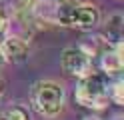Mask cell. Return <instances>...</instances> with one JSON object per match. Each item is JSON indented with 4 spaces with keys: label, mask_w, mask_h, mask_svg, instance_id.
I'll list each match as a JSON object with an SVG mask.
<instances>
[{
    "label": "cell",
    "mask_w": 124,
    "mask_h": 120,
    "mask_svg": "<svg viewBox=\"0 0 124 120\" xmlns=\"http://www.w3.org/2000/svg\"><path fill=\"white\" fill-rule=\"evenodd\" d=\"M32 106L44 116H56L64 106V88L58 82H38L32 88Z\"/></svg>",
    "instance_id": "cell-1"
},
{
    "label": "cell",
    "mask_w": 124,
    "mask_h": 120,
    "mask_svg": "<svg viewBox=\"0 0 124 120\" xmlns=\"http://www.w3.org/2000/svg\"><path fill=\"white\" fill-rule=\"evenodd\" d=\"M74 98L78 104L88 108H100L106 102V90H104V80L98 74H88L82 76V82L76 88Z\"/></svg>",
    "instance_id": "cell-2"
},
{
    "label": "cell",
    "mask_w": 124,
    "mask_h": 120,
    "mask_svg": "<svg viewBox=\"0 0 124 120\" xmlns=\"http://www.w3.org/2000/svg\"><path fill=\"white\" fill-rule=\"evenodd\" d=\"M60 64H62V70L70 76H86L90 72V54L80 46H70L66 48L60 56Z\"/></svg>",
    "instance_id": "cell-3"
},
{
    "label": "cell",
    "mask_w": 124,
    "mask_h": 120,
    "mask_svg": "<svg viewBox=\"0 0 124 120\" xmlns=\"http://www.w3.org/2000/svg\"><path fill=\"white\" fill-rule=\"evenodd\" d=\"M98 22H100V12H98L96 6H92V4H74L72 16H70V26L90 30Z\"/></svg>",
    "instance_id": "cell-4"
},
{
    "label": "cell",
    "mask_w": 124,
    "mask_h": 120,
    "mask_svg": "<svg viewBox=\"0 0 124 120\" xmlns=\"http://www.w3.org/2000/svg\"><path fill=\"white\" fill-rule=\"evenodd\" d=\"M0 52H2L4 60L18 64V62H24L26 60V56H28V44L24 42V40L16 38V36H10V38H6L2 42Z\"/></svg>",
    "instance_id": "cell-5"
},
{
    "label": "cell",
    "mask_w": 124,
    "mask_h": 120,
    "mask_svg": "<svg viewBox=\"0 0 124 120\" xmlns=\"http://www.w3.org/2000/svg\"><path fill=\"white\" fill-rule=\"evenodd\" d=\"M122 44L116 42L114 50H106L102 54V68L106 74H118L122 70Z\"/></svg>",
    "instance_id": "cell-6"
},
{
    "label": "cell",
    "mask_w": 124,
    "mask_h": 120,
    "mask_svg": "<svg viewBox=\"0 0 124 120\" xmlns=\"http://www.w3.org/2000/svg\"><path fill=\"white\" fill-rule=\"evenodd\" d=\"M4 120H30V116H28L26 108H22V106H12V108L6 110Z\"/></svg>",
    "instance_id": "cell-7"
},
{
    "label": "cell",
    "mask_w": 124,
    "mask_h": 120,
    "mask_svg": "<svg viewBox=\"0 0 124 120\" xmlns=\"http://www.w3.org/2000/svg\"><path fill=\"white\" fill-rule=\"evenodd\" d=\"M122 90H124V88H122V82H116V84H114V88H112V100H114L116 104H118V106H120V104L124 102Z\"/></svg>",
    "instance_id": "cell-8"
},
{
    "label": "cell",
    "mask_w": 124,
    "mask_h": 120,
    "mask_svg": "<svg viewBox=\"0 0 124 120\" xmlns=\"http://www.w3.org/2000/svg\"><path fill=\"white\" fill-rule=\"evenodd\" d=\"M4 28H6V12L2 10V6H0V34L4 32Z\"/></svg>",
    "instance_id": "cell-9"
},
{
    "label": "cell",
    "mask_w": 124,
    "mask_h": 120,
    "mask_svg": "<svg viewBox=\"0 0 124 120\" xmlns=\"http://www.w3.org/2000/svg\"><path fill=\"white\" fill-rule=\"evenodd\" d=\"M2 94H4V82L0 80V98H2Z\"/></svg>",
    "instance_id": "cell-10"
},
{
    "label": "cell",
    "mask_w": 124,
    "mask_h": 120,
    "mask_svg": "<svg viewBox=\"0 0 124 120\" xmlns=\"http://www.w3.org/2000/svg\"><path fill=\"white\" fill-rule=\"evenodd\" d=\"M2 62H4V56H2V52H0V66H2Z\"/></svg>",
    "instance_id": "cell-11"
}]
</instances>
